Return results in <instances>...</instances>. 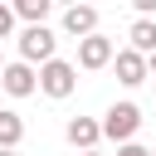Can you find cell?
Returning a JSON list of instances; mask_svg holds the SVG:
<instances>
[{
  "label": "cell",
  "instance_id": "cell-16",
  "mask_svg": "<svg viewBox=\"0 0 156 156\" xmlns=\"http://www.w3.org/2000/svg\"><path fill=\"white\" fill-rule=\"evenodd\" d=\"M0 156H15V151H0Z\"/></svg>",
  "mask_w": 156,
  "mask_h": 156
},
{
  "label": "cell",
  "instance_id": "cell-18",
  "mask_svg": "<svg viewBox=\"0 0 156 156\" xmlns=\"http://www.w3.org/2000/svg\"><path fill=\"white\" fill-rule=\"evenodd\" d=\"M151 156H156V151H151Z\"/></svg>",
  "mask_w": 156,
  "mask_h": 156
},
{
  "label": "cell",
  "instance_id": "cell-17",
  "mask_svg": "<svg viewBox=\"0 0 156 156\" xmlns=\"http://www.w3.org/2000/svg\"><path fill=\"white\" fill-rule=\"evenodd\" d=\"M0 68H5V58H0Z\"/></svg>",
  "mask_w": 156,
  "mask_h": 156
},
{
  "label": "cell",
  "instance_id": "cell-10",
  "mask_svg": "<svg viewBox=\"0 0 156 156\" xmlns=\"http://www.w3.org/2000/svg\"><path fill=\"white\" fill-rule=\"evenodd\" d=\"M20 141H24V117L10 112V107H0V151H15Z\"/></svg>",
  "mask_w": 156,
  "mask_h": 156
},
{
  "label": "cell",
  "instance_id": "cell-9",
  "mask_svg": "<svg viewBox=\"0 0 156 156\" xmlns=\"http://www.w3.org/2000/svg\"><path fill=\"white\" fill-rule=\"evenodd\" d=\"M127 39H132L127 49H136L141 58H151V54H156V20H136V24L127 29Z\"/></svg>",
  "mask_w": 156,
  "mask_h": 156
},
{
  "label": "cell",
  "instance_id": "cell-3",
  "mask_svg": "<svg viewBox=\"0 0 156 156\" xmlns=\"http://www.w3.org/2000/svg\"><path fill=\"white\" fill-rule=\"evenodd\" d=\"M73 88H78V68H73L68 58H49V63L39 68V93H44V98L63 102V98H73Z\"/></svg>",
  "mask_w": 156,
  "mask_h": 156
},
{
  "label": "cell",
  "instance_id": "cell-14",
  "mask_svg": "<svg viewBox=\"0 0 156 156\" xmlns=\"http://www.w3.org/2000/svg\"><path fill=\"white\" fill-rule=\"evenodd\" d=\"M146 78H156V54H151V58H146Z\"/></svg>",
  "mask_w": 156,
  "mask_h": 156
},
{
  "label": "cell",
  "instance_id": "cell-6",
  "mask_svg": "<svg viewBox=\"0 0 156 156\" xmlns=\"http://www.w3.org/2000/svg\"><path fill=\"white\" fill-rule=\"evenodd\" d=\"M58 24H63V34L88 39V34H98V5H68L58 15Z\"/></svg>",
  "mask_w": 156,
  "mask_h": 156
},
{
  "label": "cell",
  "instance_id": "cell-7",
  "mask_svg": "<svg viewBox=\"0 0 156 156\" xmlns=\"http://www.w3.org/2000/svg\"><path fill=\"white\" fill-rule=\"evenodd\" d=\"M107 68H117V83H122V88H136V83H146V58H141L136 49H117Z\"/></svg>",
  "mask_w": 156,
  "mask_h": 156
},
{
  "label": "cell",
  "instance_id": "cell-11",
  "mask_svg": "<svg viewBox=\"0 0 156 156\" xmlns=\"http://www.w3.org/2000/svg\"><path fill=\"white\" fill-rule=\"evenodd\" d=\"M10 10H15V20H24V24H44L54 5H49V0H15Z\"/></svg>",
  "mask_w": 156,
  "mask_h": 156
},
{
  "label": "cell",
  "instance_id": "cell-5",
  "mask_svg": "<svg viewBox=\"0 0 156 156\" xmlns=\"http://www.w3.org/2000/svg\"><path fill=\"white\" fill-rule=\"evenodd\" d=\"M0 93H10V98H29V93H39V68H29V63H5L0 68Z\"/></svg>",
  "mask_w": 156,
  "mask_h": 156
},
{
  "label": "cell",
  "instance_id": "cell-1",
  "mask_svg": "<svg viewBox=\"0 0 156 156\" xmlns=\"http://www.w3.org/2000/svg\"><path fill=\"white\" fill-rule=\"evenodd\" d=\"M54 49H58V34H54L49 24H24V29H20V63H29V68L39 63V68H44L49 58H58Z\"/></svg>",
  "mask_w": 156,
  "mask_h": 156
},
{
  "label": "cell",
  "instance_id": "cell-8",
  "mask_svg": "<svg viewBox=\"0 0 156 156\" xmlns=\"http://www.w3.org/2000/svg\"><path fill=\"white\" fill-rule=\"evenodd\" d=\"M63 136H68V146H78V151H98V141H102V127H98L93 117H68Z\"/></svg>",
  "mask_w": 156,
  "mask_h": 156
},
{
  "label": "cell",
  "instance_id": "cell-12",
  "mask_svg": "<svg viewBox=\"0 0 156 156\" xmlns=\"http://www.w3.org/2000/svg\"><path fill=\"white\" fill-rule=\"evenodd\" d=\"M10 34H15V10L0 5V39H10Z\"/></svg>",
  "mask_w": 156,
  "mask_h": 156
},
{
  "label": "cell",
  "instance_id": "cell-4",
  "mask_svg": "<svg viewBox=\"0 0 156 156\" xmlns=\"http://www.w3.org/2000/svg\"><path fill=\"white\" fill-rule=\"evenodd\" d=\"M112 54H117V39H107V34L98 29V34L78 39V63H73V68H88V73H98V68H107V63H112Z\"/></svg>",
  "mask_w": 156,
  "mask_h": 156
},
{
  "label": "cell",
  "instance_id": "cell-15",
  "mask_svg": "<svg viewBox=\"0 0 156 156\" xmlns=\"http://www.w3.org/2000/svg\"><path fill=\"white\" fill-rule=\"evenodd\" d=\"M83 156H102V151H83Z\"/></svg>",
  "mask_w": 156,
  "mask_h": 156
},
{
  "label": "cell",
  "instance_id": "cell-13",
  "mask_svg": "<svg viewBox=\"0 0 156 156\" xmlns=\"http://www.w3.org/2000/svg\"><path fill=\"white\" fill-rule=\"evenodd\" d=\"M117 156H151L146 146H136V141H127V146H117Z\"/></svg>",
  "mask_w": 156,
  "mask_h": 156
},
{
  "label": "cell",
  "instance_id": "cell-2",
  "mask_svg": "<svg viewBox=\"0 0 156 156\" xmlns=\"http://www.w3.org/2000/svg\"><path fill=\"white\" fill-rule=\"evenodd\" d=\"M98 127H102V136H107V141H122V146H127V141L141 132V107H136V102H112V107L102 112V122H98Z\"/></svg>",
  "mask_w": 156,
  "mask_h": 156
}]
</instances>
